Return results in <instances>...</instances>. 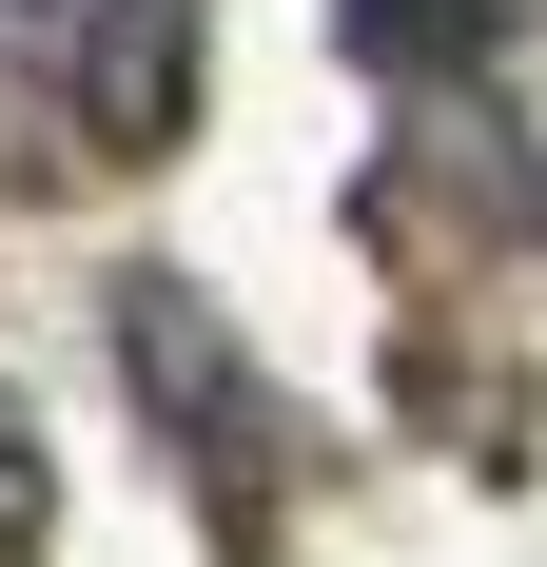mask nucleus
I'll list each match as a JSON object with an SVG mask.
<instances>
[{
	"instance_id": "obj_1",
	"label": "nucleus",
	"mask_w": 547,
	"mask_h": 567,
	"mask_svg": "<svg viewBox=\"0 0 547 567\" xmlns=\"http://www.w3.org/2000/svg\"><path fill=\"white\" fill-rule=\"evenodd\" d=\"M79 79H99L117 137H176V99H196V20H176V0H99V59H79Z\"/></svg>"
},
{
	"instance_id": "obj_2",
	"label": "nucleus",
	"mask_w": 547,
	"mask_h": 567,
	"mask_svg": "<svg viewBox=\"0 0 547 567\" xmlns=\"http://www.w3.org/2000/svg\"><path fill=\"white\" fill-rule=\"evenodd\" d=\"M372 59H489V0H352Z\"/></svg>"
},
{
	"instance_id": "obj_3",
	"label": "nucleus",
	"mask_w": 547,
	"mask_h": 567,
	"mask_svg": "<svg viewBox=\"0 0 547 567\" xmlns=\"http://www.w3.org/2000/svg\"><path fill=\"white\" fill-rule=\"evenodd\" d=\"M0 548H40V451L0 431Z\"/></svg>"
}]
</instances>
